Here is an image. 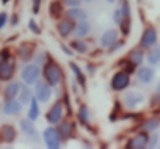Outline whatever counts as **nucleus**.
Segmentation results:
<instances>
[{"mask_svg":"<svg viewBox=\"0 0 160 149\" xmlns=\"http://www.w3.org/2000/svg\"><path fill=\"white\" fill-rule=\"evenodd\" d=\"M90 32H91V25H90V22H87V21H80V22H77L75 27H74V35H75V38H83V36H87Z\"/></svg>","mask_w":160,"mask_h":149,"instance_id":"nucleus-22","label":"nucleus"},{"mask_svg":"<svg viewBox=\"0 0 160 149\" xmlns=\"http://www.w3.org/2000/svg\"><path fill=\"white\" fill-rule=\"evenodd\" d=\"M74 27H75V24H74L72 21H69L68 17L60 19L58 24H57V33H58L61 38H68L69 35L74 33Z\"/></svg>","mask_w":160,"mask_h":149,"instance_id":"nucleus-15","label":"nucleus"},{"mask_svg":"<svg viewBox=\"0 0 160 149\" xmlns=\"http://www.w3.org/2000/svg\"><path fill=\"white\" fill-rule=\"evenodd\" d=\"M28 27H30V30H32L35 35H39V33H41V28L38 27V24H36L35 19H30V21H28Z\"/></svg>","mask_w":160,"mask_h":149,"instance_id":"nucleus-34","label":"nucleus"},{"mask_svg":"<svg viewBox=\"0 0 160 149\" xmlns=\"http://www.w3.org/2000/svg\"><path fill=\"white\" fill-rule=\"evenodd\" d=\"M61 3L68 8H74V7H80L82 5V0H61Z\"/></svg>","mask_w":160,"mask_h":149,"instance_id":"nucleus-32","label":"nucleus"},{"mask_svg":"<svg viewBox=\"0 0 160 149\" xmlns=\"http://www.w3.org/2000/svg\"><path fill=\"white\" fill-rule=\"evenodd\" d=\"M155 94H157V96L160 97V83L157 85V90H155Z\"/></svg>","mask_w":160,"mask_h":149,"instance_id":"nucleus-43","label":"nucleus"},{"mask_svg":"<svg viewBox=\"0 0 160 149\" xmlns=\"http://www.w3.org/2000/svg\"><path fill=\"white\" fill-rule=\"evenodd\" d=\"M105 2H108V3H115L116 0H105Z\"/></svg>","mask_w":160,"mask_h":149,"instance_id":"nucleus-44","label":"nucleus"},{"mask_svg":"<svg viewBox=\"0 0 160 149\" xmlns=\"http://www.w3.org/2000/svg\"><path fill=\"white\" fill-rule=\"evenodd\" d=\"M14 72H16V63L10 58L0 66V82H10L14 77Z\"/></svg>","mask_w":160,"mask_h":149,"instance_id":"nucleus-11","label":"nucleus"},{"mask_svg":"<svg viewBox=\"0 0 160 149\" xmlns=\"http://www.w3.org/2000/svg\"><path fill=\"white\" fill-rule=\"evenodd\" d=\"M52 96V87L46 80H39L35 83V97L39 102H49Z\"/></svg>","mask_w":160,"mask_h":149,"instance_id":"nucleus-6","label":"nucleus"},{"mask_svg":"<svg viewBox=\"0 0 160 149\" xmlns=\"http://www.w3.org/2000/svg\"><path fill=\"white\" fill-rule=\"evenodd\" d=\"M64 5L61 2H58V0H55V2H50L49 5V13H50V17L53 19H60L64 13Z\"/></svg>","mask_w":160,"mask_h":149,"instance_id":"nucleus-24","label":"nucleus"},{"mask_svg":"<svg viewBox=\"0 0 160 149\" xmlns=\"http://www.w3.org/2000/svg\"><path fill=\"white\" fill-rule=\"evenodd\" d=\"M42 137H44V141H46V146L50 147V149H58L61 147V135L58 133V129L57 127H47L44 132H42Z\"/></svg>","mask_w":160,"mask_h":149,"instance_id":"nucleus-4","label":"nucleus"},{"mask_svg":"<svg viewBox=\"0 0 160 149\" xmlns=\"http://www.w3.org/2000/svg\"><path fill=\"white\" fill-rule=\"evenodd\" d=\"M155 44H157V30L152 25H149V27L144 28V32H143V35L140 38L138 47H141V49H151Z\"/></svg>","mask_w":160,"mask_h":149,"instance_id":"nucleus-5","label":"nucleus"},{"mask_svg":"<svg viewBox=\"0 0 160 149\" xmlns=\"http://www.w3.org/2000/svg\"><path fill=\"white\" fill-rule=\"evenodd\" d=\"M122 19H124V14H122V10H121V7H118L115 11H113V22L119 27L121 25V22H122Z\"/></svg>","mask_w":160,"mask_h":149,"instance_id":"nucleus-31","label":"nucleus"},{"mask_svg":"<svg viewBox=\"0 0 160 149\" xmlns=\"http://www.w3.org/2000/svg\"><path fill=\"white\" fill-rule=\"evenodd\" d=\"M41 2H42V0H32V11H33V14H38L39 13Z\"/></svg>","mask_w":160,"mask_h":149,"instance_id":"nucleus-35","label":"nucleus"},{"mask_svg":"<svg viewBox=\"0 0 160 149\" xmlns=\"http://www.w3.org/2000/svg\"><path fill=\"white\" fill-rule=\"evenodd\" d=\"M8 2H10V0H2V3H3V5H7Z\"/></svg>","mask_w":160,"mask_h":149,"instance_id":"nucleus-45","label":"nucleus"},{"mask_svg":"<svg viewBox=\"0 0 160 149\" xmlns=\"http://www.w3.org/2000/svg\"><path fill=\"white\" fill-rule=\"evenodd\" d=\"M11 58V53L8 49H3V50H0V66H2L5 61H8Z\"/></svg>","mask_w":160,"mask_h":149,"instance_id":"nucleus-33","label":"nucleus"},{"mask_svg":"<svg viewBox=\"0 0 160 149\" xmlns=\"http://www.w3.org/2000/svg\"><path fill=\"white\" fill-rule=\"evenodd\" d=\"M71 49L77 53H87L88 52V44L82 39H74V41H71Z\"/></svg>","mask_w":160,"mask_h":149,"instance_id":"nucleus-29","label":"nucleus"},{"mask_svg":"<svg viewBox=\"0 0 160 149\" xmlns=\"http://www.w3.org/2000/svg\"><path fill=\"white\" fill-rule=\"evenodd\" d=\"M22 102L21 101H16V99H11V101H5L3 102V107H2V113L3 115H19L22 112Z\"/></svg>","mask_w":160,"mask_h":149,"instance_id":"nucleus-16","label":"nucleus"},{"mask_svg":"<svg viewBox=\"0 0 160 149\" xmlns=\"http://www.w3.org/2000/svg\"><path fill=\"white\" fill-rule=\"evenodd\" d=\"M57 129H58V133L61 135L63 140H69L72 137V133H74V126L71 122H68V121H63V119L58 122Z\"/></svg>","mask_w":160,"mask_h":149,"instance_id":"nucleus-20","label":"nucleus"},{"mask_svg":"<svg viewBox=\"0 0 160 149\" xmlns=\"http://www.w3.org/2000/svg\"><path fill=\"white\" fill-rule=\"evenodd\" d=\"M42 77H44V80H46L50 87L60 85V82H61V79H63V71H61V67H60L53 60H50L49 57H47V61L42 64Z\"/></svg>","mask_w":160,"mask_h":149,"instance_id":"nucleus-1","label":"nucleus"},{"mask_svg":"<svg viewBox=\"0 0 160 149\" xmlns=\"http://www.w3.org/2000/svg\"><path fill=\"white\" fill-rule=\"evenodd\" d=\"M133 66H141V63H143V60H144V53L141 52V47H138V49H133V50H130L129 53H127V57H126Z\"/></svg>","mask_w":160,"mask_h":149,"instance_id":"nucleus-23","label":"nucleus"},{"mask_svg":"<svg viewBox=\"0 0 160 149\" xmlns=\"http://www.w3.org/2000/svg\"><path fill=\"white\" fill-rule=\"evenodd\" d=\"M85 2H91V0H85Z\"/></svg>","mask_w":160,"mask_h":149,"instance_id":"nucleus-46","label":"nucleus"},{"mask_svg":"<svg viewBox=\"0 0 160 149\" xmlns=\"http://www.w3.org/2000/svg\"><path fill=\"white\" fill-rule=\"evenodd\" d=\"M18 137V130L11 124H3L0 126V141L2 143H13Z\"/></svg>","mask_w":160,"mask_h":149,"instance_id":"nucleus-13","label":"nucleus"},{"mask_svg":"<svg viewBox=\"0 0 160 149\" xmlns=\"http://www.w3.org/2000/svg\"><path fill=\"white\" fill-rule=\"evenodd\" d=\"M7 22H8V14L3 11V13H0V30H2L5 25H7Z\"/></svg>","mask_w":160,"mask_h":149,"instance_id":"nucleus-38","label":"nucleus"},{"mask_svg":"<svg viewBox=\"0 0 160 149\" xmlns=\"http://www.w3.org/2000/svg\"><path fill=\"white\" fill-rule=\"evenodd\" d=\"M61 50L66 53V55H74V50L72 49H69L68 46H64V44H61Z\"/></svg>","mask_w":160,"mask_h":149,"instance_id":"nucleus-40","label":"nucleus"},{"mask_svg":"<svg viewBox=\"0 0 160 149\" xmlns=\"http://www.w3.org/2000/svg\"><path fill=\"white\" fill-rule=\"evenodd\" d=\"M21 79L25 85H35L39 79V66L36 63H28L21 71Z\"/></svg>","mask_w":160,"mask_h":149,"instance_id":"nucleus-3","label":"nucleus"},{"mask_svg":"<svg viewBox=\"0 0 160 149\" xmlns=\"http://www.w3.org/2000/svg\"><path fill=\"white\" fill-rule=\"evenodd\" d=\"M19 126H21V130L28 137V138H32V140H36L38 138V132H36V129H35V126H33V121L32 119H21L19 121Z\"/></svg>","mask_w":160,"mask_h":149,"instance_id":"nucleus-18","label":"nucleus"},{"mask_svg":"<svg viewBox=\"0 0 160 149\" xmlns=\"http://www.w3.org/2000/svg\"><path fill=\"white\" fill-rule=\"evenodd\" d=\"M87 71H88L90 74H93V72H94V67H93L91 64H88V66H87Z\"/></svg>","mask_w":160,"mask_h":149,"instance_id":"nucleus-42","label":"nucleus"},{"mask_svg":"<svg viewBox=\"0 0 160 149\" xmlns=\"http://www.w3.org/2000/svg\"><path fill=\"white\" fill-rule=\"evenodd\" d=\"M129 85H130V74L127 71H124V69L116 71L113 76H112V79H110V88L115 93L124 91Z\"/></svg>","mask_w":160,"mask_h":149,"instance_id":"nucleus-2","label":"nucleus"},{"mask_svg":"<svg viewBox=\"0 0 160 149\" xmlns=\"http://www.w3.org/2000/svg\"><path fill=\"white\" fill-rule=\"evenodd\" d=\"M146 60H148V63L151 64V66H155V64H158L160 63V46H152L151 49H149V52H148V55H146Z\"/></svg>","mask_w":160,"mask_h":149,"instance_id":"nucleus-25","label":"nucleus"},{"mask_svg":"<svg viewBox=\"0 0 160 149\" xmlns=\"http://www.w3.org/2000/svg\"><path fill=\"white\" fill-rule=\"evenodd\" d=\"M122 44H124V42H122V39H118V41H116V42H115V44H113V46H112V47L108 49V53L118 52V50H119V49L122 47Z\"/></svg>","mask_w":160,"mask_h":149,"instance_id":"nucleus-36","label":"nucleus"},{"mask_svg":"<svg viewBox=\"0 0 160 149\" xmlns=\"http://www.w3.org/2000/svg\"><path fill=\"white\" fill-rule=\"evenodd\" d=\"M66 17H68L69 21H72L74 24H77V22H80V21H87L88 14H87L85 10H82L80 7H74V8H69V10L66 11Z\"/></svg>","mask_w":160,"mask_h":149,"instance_id":"nucleus-17","label":"nucleus"},{"mask_svg":"<svg viewBox=\"0 0 160 149\" xmlns=\"http://www.w3.org/2000/svg\"><path fill=\"white\" fill-rule=\"evenodd\" d=\"M116 41H118V30L116 28H108V30H105L102 33V36L99 39V46L102 49H107L108 50Z\"/></svg>","mask_w":160,"mask_h":149,"instance_id":"nucleus-10","label":"nucleus"},{"mask_svg":"<svg viewBox=\"0 0 160 149\" xmlns=\"http://www.w3.org/2000/svg\"><path fill=\"white\" fill-rule=\"evenodd\" d=\"M77 119H78L80 124H83V126H87L90 122V110H88V107L85 104H82V105L78 107V110H77Z\"/></svg>","mask_w":160,"mask_h":149,"instance_id":"nucleus-26","label":"nucleus"},{"mask_svg":"<svg viewBox=\"0 0 160 149\" xmlns=\"http://www.w3.org/2000/svg\"><path fill=\"white\" fill-rule=\"evenodd\" d=\"M143 99H144L143 94H140V93H137V91H127V93L122 96V105H124L126 108H129V110H133V108H137V107L141 105Z\"/></svg>","mask_w":160,"mask_h":149,"instance_id":"nucleus-7","label":"nucleus"},{"mask_svg":"<svg viewBox=\"0 0 160 149\" xmlns=\"http://www.w3.org/2000/svg\"><path fill=\"white\" fill-rule=\"evenodd\" d=\"M32 99H33V91L28 88V85L22 87V88H21V93H19V101H21L22 104H30Z\"/></svg>","mask_w":160,"mask_h":149,"instance_id":"nucleus-30","label":"nucleus"},{"mask_svg":"<svg viewBox=\"0 0 160 149\" xmlns=\"http://www.w3.org/2000/svg\"><path fill=\"white\" fill-rule=\"evenodd\" d=\"M18 24H19V16H18V14H14V16L11 17V25L14 27V25H18Z\"/></svg>","mask_w":160,"mask_h":149,"instance_id":"nucleus-41","label":"nucleus"},{"mask_svg":"<svg viewBox=\"0 0 160 149\" xmlns=\"http://www.w3.org/2000/svg\"><path fill=\"white\" fill-rule=\"evenodd\" d=\"M155 144H157V135H152V137H149L148 147H155Z\"/></svg>","mask_w":160,"mask_h":149,"instance_id":"nucleus-39","label":"nucleus"},{"mask_svg":"<svg viewBox=\"0 0 160 149\" xmlns=\"http://www.w3.org/2000/svg\"><path fill=\"white\" fill-rule=\"evenodd\" d=\"M28 105H30V107H28L27 118H28V119H32V121H36V119L39 118V107H38V99H36V97H33V99H32V102H30Z\"/></svg>","mask_w":160,"mask_h":149,"instance_id":"nucleus-27","label":"nucleus"},{"mask_svg":"<svg viewBox=\"0 0 160 149\" xmlns=\"http://www.w3.org/2000/svg\"><path fill=\"white\" fill-rule=\"evenodd\" d=\"M21 88H22L21 82H18V80H10L8 85L5 87V90H3V99H5V101L16 99V97L19 96V93H21Z\"/></svg>","mask_w":160,"mask_h":149,"instance_id":"nucleus-14","label":"nucleus"},{"mask_svg":"<svg viewBox=\"0 0 160 149\" xmlns=\"http://www.w3.org/2000/svg\"><path fill=\"white\" fill-rule=\"evenodd\" d=\"M46 119H47V122L52 124V126L58 124V122L63 119V104H61V102H55V104L49 108V112H47V115H46Z\"/></svg>","mask_w":160,"mask_h":149,"instance_id":"nucleus-9","label":"nucleus"},{"mask_svg":"<svg viewBox=\"0 0 160 149\" xmlns=\"http://www.w3.org/2000/svg\"><path fill=\"white\" fill-rule=\"evenodd\" d=\"M69 66H71V71L74 72L75 80L78 82V85L82 87V90H85V88H87V77H85V74L82 72V69H80V67L77 66V63H74V61H71Z\"/></svg>","mask_w":160,"mask_h":149,"instance_id":"nucleus-21","label":"nucleus"},{"mask_svg":"<svg viewBox=\"0 0 160 149\" xmlns=\"http://www.w3.org/2000/svg\"><path fill=\"white\" fill-rule=\"evenodd\" d=\"M35 60H36V64H38V66H42V64L47 61V58H46L44 53H38V55H35Z\"/></svg>","mask_w":160,"mask_h":149,"instance_id":"nucleus-37","label":"nucleus"},{"mask_svg":"<svg viewBox=\"0 0 160 149\" xmlns=\"http://www.w3.org/2000/svg\"><path fill=\"white\" fill-rule=\"evenodd\" d=\"M148 143H149V135H148V132L141 130V132H138L137 135H133L129 140V143L126 144V147H130V149H144V147H148Z\"/></svg>","mask_w":160,"mask_h":149,"instance_id":"nucleus-8","label":"nucleus"},{"mask_svg":"<svg viewBox=\"0 0 160 149\" xmlns=\"http://www.w3.org/2000/svg\"><path fill=\"white\" fill-rule=\"evenodd\" d=\"M35 52H33V46H30V44H27V42H22L19 47H18V57L22 60V61H30L35 55H33Z\"/></svg>","mask_w":160,"mask_h":149,"instance_id":"nucleus-19","label":"nucleus"},{"mask_svg":"<svg viewBox=\"0 0 160 149\" xmlns=\"http://www.w3.org/2000/svg\"><path fill=\"white\" fill-rule=\"evenodd\" d=\"M158 126H160V119L158 118H149V119H146L141 124V130H144V132H155L158 129Z\"/></svg>","mask_w":160,"mask_h":149,"instance_id":"nucleus-28","label":"nucleus"},{"mask_svg":"<svg viewBox=\"0 0 160 149\" xmlns=\"http://www.w3.org/2000/svg\"><path fill=\"white\" fill-rule=\"evenodd\" d=\"M154 77H155V72L151 66H141V67L137 69V80L143 85L151 83L154 80Z\"/></svg>","mask_w":160,"mask_h":149,"instance_id":"nucleus-12","label":"nucleus"}]
</instances>
